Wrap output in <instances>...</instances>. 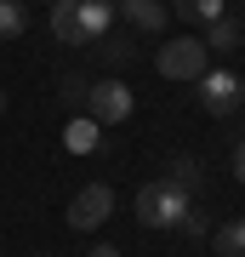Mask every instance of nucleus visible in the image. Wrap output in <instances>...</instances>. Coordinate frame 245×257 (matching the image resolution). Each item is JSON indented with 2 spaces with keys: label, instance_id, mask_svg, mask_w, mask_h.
Listing matches in <instances>:
<instances>
[{
  "label": "nucleus",
  "instance_id": "nucleus-1",
  "mask_svg": "<svg viewBox=\"0 0 245 257\" xmlns=\"http://www.w3.org/2000/svg\"><path fill=\"white\" fill-rule=\"evenodd\" d=\"M188 211H194V189L171 183V177H154V183L137 189V223L143 229H182Z\"/></svg>",
  "mask_w": 245,
  "mask_h": 257
},
{
  "label": "nucleus",
  "instance_id": "nucleus-2",
  "mask_svg": "<svg viewBox=\"0 0 245 257\" xmlns=\"http://www.w3.org/2000/svg\"><path fill=\"white\" fill-rule=\"evenodd\" d=\"M205 57H211V52H205V40H200V35H182V40H165V46L154 52V69L165 74V80L194 86V80H200V74L211 69Z\"/></svg>",
  "mask_w": 245,
  "mask_h": 257
},
{
  "label": "nucleus",
  "instance_id": "nucleus-3",
  "mask_svg": "<svg viewBox=\"0 0 245 257\" xmlns=\"http://www.w3.org/2000/svg\"><path fill=\"white\" fill-rule=\"evenodd\" d=\"M109 217H114V189H109V183H86V189L69 200V229H74V234H97Z\"/></svg>",
  "mask_w": 245,
  "mask_h": 257
},
{
  "label": "nucleus",
  "instance_id": "nucleus-4",
  "mask_svg": "<svg viewBox=\"0 0 245 257\" xmlns=\"http://www.w3.org/2000/svg\"><path fill=\"white\" fill-rule=\"evenodd\" d=\"M131 109H137V97H131L126 80H91L86 114L97 120V126H120V120H131Z\"/></svg>",
  "mask_w": 245,
  "mask_h": 257
},
{
  "label": "nucleus",
  "instance_id": "nucleus-5",
  "mask_svg": "<svg viewBox=\"0 0 245 257\" xmlns=\"http://www.w3.org/2000/svg\"><path fill=\"white\" fill-rule=\"evenodd\" d=\"M194 86H200V109H205V114H217V120H228V114L245 103V86H239V74H234V69H205Z\"/></svg>",
  "mask_w": 245,
  "mask_h": 257
},
{
  "label": "nucleus",
  "instance_id": "nucleus-6",
  "mask_svg": "<svg viewBox=\"0 0 245 257\" xmlns=\"http://www.w3.org/2000/svg\"><path fill=\"white\" fill-rule=\"evenodd\" d=\"M114 0H80V40L86 46H97V40H109V29H114Z\"/></svg>",
  "mask_w": 245,
  "mask_h": 257
},
{
  "label": "nucleus",
  "instance_id": "nucleus-7",
  "mask_svg": "<svg viewBox=\"0 0 245 257\" xmlns=\"http://www.w3.org/2000/svg\"><path fill=\"white\" fill-rule=\"evenodd\" d=\"M114 12H120L131 29H143V35H160V29H165V18H171L160 0H114Z\"/></svg>",
  "mask_w": 245,
  "mask_h": 257
},
{
  "label": "nucleus",
  "instance_id": "nucleus-8",
  "mask_svg": "<svg viewBox=\"0 0 245 257\" xmlns=\"http://www.w3.org/2000/svg\"><path fill=\"white\" fill-rule=\"evenodd\" d=\"M239 40H245V29H239V18H234V12H222L217 23H205V52L228 57V52H239Z\"/></svg>",
  "mask_w": 245,
  "mask_h": 257
},
{
  "label": "nucleus",
  "instance_id": "nucleus-9",
  "mask_svg": "<svg viewBox=\"0 0 245 257\" xmlns=\"http://www.w3.org/2000/svg\"><path fill=\"white\" fill-rule=\"evenodd\" d=\"M52 35L63 46H86L80 40V0H52Z\"/></svg>",
  "mask_w": 245,
  "mask_h": 257
},
{
  "label": "nucleus",
  "instance_id": "nucleus-10",
  "mask_svg": "<svg viewBox=\"0 0 245 257\" xmlns=\"http://www.w3.org/2000/svg\"><path fill=\"white\" fill-rule=\"evenodd\" d=\"M171 12L182 23H194V29H205V23H217L222 12H228V0H171Z\"/></svg>",
  "mask_w": 245,
  "mask_h": 257
},
{
  "label": "nucleus",
  "instance_id": "nucleus-11",
  "mask_svg": "<svg viewBox=\"0 0 245 257\" xmlns=\"http://www.w3.org/2000/svg\"><path fill=\"white\" fill-rule=\"evenodd\" d=\"M97 120L91 114H80V120H69V132H63V143H69V155H91V149H97Z\"/></svg>",
  "mask_w": 245,
  "mask_h": 257
},
{
  "label": "nucleus",
  "instance_id": "nucleus-12",
  "mask_svg": "<svg viewBox=\"0 0 245 257\" xmlns=\"http://www.w3.org/2000/svg\"><path fill=\"white\" fill-rule=\"evenodd\" d=\"M211 246H217V257H245V217L211 229Z\"/></svg>",
  "mask_w": 245,
  "mask_h": 257
},
{
  "label": "nucleus",
  "instance_id": "nucleus-13",
  "mask_svg": "<svg viewBox=\"0 0 245 257\" xmlns=\"http://www.w3.org/2000/svg\"><path fill=\"white\" fill-rule=\"evenodd\" d=\"M29 29V12H23V0H0V40H18Z\"/></svg>",
  "mask_w": 245,
  "mask_h": 257
},
{
  "label": "nucleus",
  "instance_id": "nucleus-14",
  "mask_svg": "<svg viewBox=\"0 0 245 257\" xmlns=\"http://www.w3.org/2000/svg\"><path fill=\"white\" fill-rule=\"evenodd\" d=\"M86 92H91V80H86V74H80V69H69V74H63V80H57V97H63V103H69V109H74V103H86Z\"/></svg>",
  "mask_w": 245,
  "mask_h": 257
},
{
  "label": "nucleus",
  "instance_id": "nucleus-15",
  "mask_svg": "<svg viewBox=\"0 0 245 257\" xmlns=\"http://www.w3.org/2000/svg\"><path fill=\"white\" fill-rule=\"evenodd\" d=\"M165 177H171V183H182V189H200V166H194L188 155H177V160H171V172H165Z\"/></svg>",
  "mask_w": 245,
  "mask_h": 257
},
{
  "label": "nucleus",
  "instance_id": "nucleus-16",
  "mask_svg": "<svg viewBox=\"0 0 245 257\" xmlns=\"http://www.w3.org/2000/svg\"><path fill=\"white\" fill-rule=\"evenodd\" d=\"M205 229H211V217H205V211H200V206H194V211H188V217H182V229H177V234H188V240H200Z\"/></svg>",
  "mask_w": 245,
  "mask_h": 257
},
{
  "label": "nucleus",
  "instance_id": "nucleus-17",
  "mask_svg": "<svg viewBox=\"0 0 245 257\" xmlns=\"http://www.w3.org/2000/svg\"><path fill=\"white\" fill-rule=\"evenodd\" d=\"M234 177L245 183V138H239V149H234Z\"/></svg>",
  "mask_w": 245,
  "mask_h": 257
},
{
  "label": "nucleus",
  "instance_id": "nucleus-18",
  "mask_svg": "<svg viewBox=\"0 0 245 257\" xmlns=\"http://www.w3.org/2000/svg\"><path fill=\"white\" fill-rule=\"evenodd\" d=\"M91 257H120V251L109 246V240H97V246H91Z\"/></svg>",
  "mask_w": 245,
  "mask_h": 257
},
{
  "label": "nucleus",
  "instance_id": "nucleus-19",
  "mask_svg": "<svg viewBox=\"0 0 245 257\" xmlns=\"http://www.w3.org/2000/svg\"><path fill=\"white\" fill-rule=\"evenodd\" d=\"M0 114H6V92H0Z\"/></svg>",
  "mask_w": 245,
  "mask_h": 257
},
{
  "label": "nucleus",
  "instance_id": "nucleus-20",
  "mask_svg": "<svg viewBox=\"0 0 245 257\" xmlns=\"http://www.w3.org/2000/svg\"><path fill=\"white\" fill-rule=\"evenodd\" d=\"M35 257H46V251H35Z\"/></svg>",
  "mask_w": 245,
  "mask_h": 257
},
{
  "label": "nucleus",
  "instance_id": "nucleus-21",
  "mask_svg": "<svg viewBox=\"0 0 245 257\" xmlns=\"http://www.w3.org/2000/svg\"><path fill=\"white\" fill-rule=\"evenodd\" d=\"M46 6H52V0H46Z\"/></svg>",
  "mask_w": 245,
  "mask_h": 257
}]
</instances>
